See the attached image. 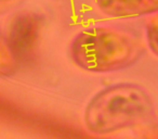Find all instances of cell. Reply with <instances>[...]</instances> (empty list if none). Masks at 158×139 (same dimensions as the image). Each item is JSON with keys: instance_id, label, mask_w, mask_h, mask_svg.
Instances as JSON below:
<instances>
[{"instance_id": "6da1fadb", "label": "cell", "mask_w": 158, "mask_h": 139, "mask_svg": "<svg viewBox=\"0 0 158 139\" xmlns=\"http://www.w3.org/2000/svg\"><path fill=\"white\" fill-rule=\"evenodd\" d=\"M154 111L146 89L134 83H118L103 88L89 100L84 122L92 134L108 135L144 123Z\"/></svg>"}, {"instance_id": "7a4b0ae2", "label": "cell", "mask_w": 158, "mask_h": 139, "mask_svg": "<svg viewBox=\"0 0 158 139\" xmlns=\"http://www.w3.org/2000/svg\"><path fill=\"white\" fill-rule=\"evenodd\" d=\"M143 48L134 35L113 26H91L76 34L69 57L78 67L91 73H110L133 65Z\"/></svg>"}, {"instance_id": "3957f363", "label": "cell", "mask_w": 158, "mask_h": 139, "mask_svg": "<svg viewBox=\"0 0 158 139\" xmlns=\"http://www.w3.org/2000/svg\"><path fill=\"white\" fill-rule=\"evenodd\" d=\"M39 31L40 22L35 14H21L12 22L7 39L19 60L35 48Z\"/></svg>"}, {"instance_id": "277c9868", "label": "cell", "mask_w": 158, "mask_h": 139, "mask_svg": "<svg viewBox=\"0 0 158 139\" xmlns=\"http://www.w3.org/2000/svg\"><path fill=\"white\" fill-rule=\"evenodd\" d=\"M105 15L115 19H132L158 13V0H95Z\"/></svg>"}, {"instance_id": "5b68a950", "label": "cell", "mask_w": 158, "mask_h": 139, "mask_svg": "<svg viewBox=\"0 0 158 139\" xmlns=\"http://www.w3.org/2000/svg\"><path fill=\"white\" fill-rule=\"evenodd\" d=\"M19 68V59L8 42L7 37L0 34V78L11 77Z\"/></svg>"}, {"instance_id": "8992f818", "label": "cell", "mask_w": 158, "mask_h": 139, "mask_svg": "<svg viewBox=\"0 0 158 139\" xmlns=\"http://www.w3.org/2000/svg\"><path fill=\"white\" fill-rule=\"evenodd\" d=\"M145 36L149 50L158 57V13L148 16L145 24Z\"/></svg>"}, {"instance_id": "52a82bcc", "label": "cell", "mask_w": 158, "mask_h": 139, "mask_svg": "<svg viewBox=\"0 0 158 139\" xmlns=\"http://www.w3.org/2000/svg\"><path fill=\"white\" fill-rule=\"evenodd\" d=\"M24 0H0V15L6 14L18 8L23 3Z\"/></svg>"}, {"instance_id": "ba28073f", "label": "cell", "mask_w": 158, "mask_h": 139, "mask_svg": "<svg viewBox=\"0 0 158 139\" xmlns=\"http://www.w3.org/2000/svg\"><path fill=\"white\" fill-rule=\"evenodd\" d=\"M141 139H158V125H154L147 128L142 135Z\"/></svg>"}]
</instances>
